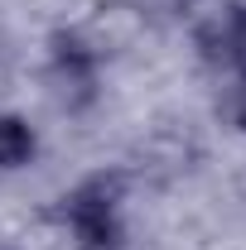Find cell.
Instances as JSON below:
<instances>
[{
	"mask_svg": "<svg viewBox=\"0 0 246 250\" xmlns=\"http://www.w3.org/2000/svg\"><path fill=\"white\" fill-rule=\"evenodd\" d=\"M63 221L73 226L82 250H116L121 246V183L97 173L63 197Z\"/></svg>",
	"mask_w": 246,
	"mask_h": 250,
	"instance_id": "1",
	"label": "cell"
},
{
	"mask_svg": "<svg viewBox=\"0 0 246 250\" xmlns=\"http://www.w3.org/2000/svg\"><path fill=\"white\" fill-rule=\"evenodd\" d=\"M198 48L213 67H227L246 82V5H227L198 29Z\"/></svg>",
	"mask_w": 246,
	"mask_h": 250,
	"instance_id": "2",
	"label": "cell"
},
{
	"mask_svg": "<svg viewBox=\"0 0 246 250\" xmlns=\"http://www.w3.org/2000/svg\"><path fill=\"white\" fill-rule=\"evenodd\" d=\"M49 62H53V82L68 96H92V87H97V48H87L77 34H53Z\"/></svg>",
	"mask_w": 246,
	"mask_h": 250,
	"instance_id": "3",
	"label": "cell"
},
{
	"mask_svg": "<svg viewBox=\"0 0 246 250\" xmlns=\"http://www.w3.org/2000/svg\"><path fill=\"white\" fill-rule=\"evenodd\" d=\"M39 149V135L25 116H0V168H25Z\"/></svg>",
	"mask_w": 246,
	"mask_h": 250,
	"instance_id": "4",
	"label": "cell"
},
{
	"mask_svg": "<svg viewBox=\"0 0 246 250\" xmlns=\"http://www.w3.org/2000/svg\"><path fill=\"white\" fill-rule=\"evenodd\" d=\"M237 125H242V130H246V96H242V101H237Z\"/></svg>",
	"mask_w": 246,
	"mask_h": 250,
	"instance_id": "5",
	"label": "cell"
}]
</instances>
